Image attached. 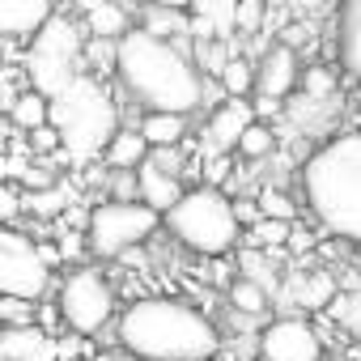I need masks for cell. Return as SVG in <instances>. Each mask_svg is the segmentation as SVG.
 I'll list each match as a JSON object with an SVG mask.
<instances>
[{"instance_id": "6da1fadb", "label": "cell", "mask_w": 361, "mask_h": 361, "mask_svg": "<svg viewBox=\"0 0 361 361\" xmlns=\"http://www.w3.org/2000/svg\"><path fill=\"white\" fill-rule=\"evenodd\" d=\"M115 81L140 111L196 115L204 94V73L192 56V39H157L140 26L119 39Z\"/></svg>"}, {"instance_id": "ba28073f", "label": "cell", "mask_w": 361, "mask_h": 361, "mask_svg": "<svg viewBox=\"0 0 361 361\" xmlns=\"http://www.w3.org/2000/svg\"><path fill=\"white\" fill-rule=\"evenodd\" d=\"M56 314L73 336H98L115 323V285L98 264H77L56 289Z\"/></svg>"}, {"instance_id": "f35d334b", "label": "cell", "mask_w": 361, "mask_h": 361, "mask_svg": "<svg viewBox=\"0 0 361 361\" xmlns=\"http://www.w3.org/2000/svg\"><path fill=\"white\" fill-rule=\"evenodd\" d=\"M22 361H60V340H51V336H47V340H43L35 353H26Z\"/></svg>"}, {"instance_id": "836d02e7", "label": "cell", "mask_w": 361, "mask_h": 361, "mask_svg": "<svg viewBox=\"0 0 361 361\" xmlns=\"http://www.w3.org/2000/svg\"><path fill=\"white\" fill-rule=\"evenodd\" d=\"M331 310H336V319H340L344 327L361 331V289H357V293H344V298H340Z\"/></svg>"}, {"instance_id": "4dcf8cb0", "label": "cell", "mask_w": 361, "mask_h": 361, "mask_svg": "<svg viewBox=\"0 0 361 361\" xmlns=\"http://www.w3.org/2000/svg\"><path fill=\"white\" fill-rule=\"evenodd\" d=\"M298 90L310 94V98H336L340 94V73L327 68V64H310V68H302V85Z\"/></svg>"}, {"instance_id": "e575fe53", "label": "cell", "mask_w": 361, "mask_h": 361, "mask_svg": "<svg viewBox=\"0 0 361 361\" xmlns=\"http://www.w3.org/2000/svg\"><path fill=\"white\" fill-rule=\"evenodd\" d=\"M30 306L35 302H22V298H5V293H0V323H30Z\"/></svg>"}, {"instance_id": "4316f807", "label": "cell", "mask_w": 361, "mask_h": 361, "mask_svg": "<svg viewBox=\"0 0 361 361\" xmlns=\"http://www.w3.org/2000/svg\"><path fill=\"white\" fill-rule=\"evenodd\" d=\"M192 13L200 22H209L217 39H230L234 35V18H238V0H192Z\"/></svg>"}, {"instance_id": "ffe728a7", "label": "cell", "mask_w": 361, "mask_h": 361, "mask_svg": "<svg viewBox=\"0 0 361 361\" xmlns=\"http://www.w3.org/2000/svg\"><path fill=\"white\" fill-rule=\"evenodd\" d=\"M136 26L149 30V35H157V39H192V13H183V9H161V5H149V0H140Z\"/></svg>"}, {"instance_id": "ac0fdd59", "label": "cell", "mask_w": 361, "mask_h": 361, "mask_svg": "<svg viewBox=\"0 0 361 361\" xmlns=\"http://www.w3.org/2000/svg\"><path fill=\"white\" fill-rule=\"evenodd\" d=\"M188 119L192 115H183V111H140L136 128L145 132L149 149L153 145H188V132H192Z\"/></svg>"}, {"instance_id": "8fae6325", "label": "cell", "mask_w": 361, "mask_h": 361, "mask_svg": "<svg viewBox=\"0 0 361 361\" xmlns=\"http://www.w3.org/2000/svg\"><path fill=\"white\" fill-rule=\"evenodd\" d=\"M251 119H255V106L247 98H226L221 106L209 111L200 128V153H234Z\"/></svg>"}, {"instance_id": "30bf717a", "label": "cell", "mask_w": 361, "mask_h": 361, "mask_svg": "<svg viewBox=\"0 0 361 361\" xmlns=\"http://www.w3.org/2000/svg\"><path fill=\"white\" fill-rule=\"evenodd\" d=\"M259 361H323V336L302 314H281L259 331Z\"/></svg>"}, {"instance_id": "7402d4cb", "label": "cell", "mask_w": 361, "mask_h": 361, "mask_svg": "<svg viewBox=\"0 0 361 361\" xmlns=\"http://www.w3.org/2000/svg\"><path fill=\"white\" fill-rule=\"evenodd\" d=\"M9 123H13V132H35V128L51 123V98L30 85V90L9 106Z\"/></svg>"}, {"instance_id": "3957f363", "label": "cell", "mask_w": 361, "mask_h": 361, "mask_svg": "<svg viewBox=\"0 0 361 361\" xmlns=\"http://www.w3.org/2000/svg\"><path fill=\"white\" fill-rule=\"evenodd\" d=\"M302 200L340 243L361 251V132H336L302 161Z\"/></svg>"}, {"instance_id": "52a82bcc", "label": "cell", "mask_w": 361, "mask_h": 361, "mask_svg": "<svg viewBox=\"0 0 361 361\" xmlns=\"http://www.w3.org/2000/svg\"><path fill=\"white\" fill-rule=\"evenodd\" d=\"M161 230V213L145 200H98L85 221V243L94 259H128Z\"/></svg>"}, {"instance_id": "277c9868", "label": "cell", "mask_w": 361, "mask_h": 361, "mask_svg": "<svg viewBox=\"0 0 361 361\" xmlns=\"http://www.w3.org/2000/svg\"><path fill=\"white\" fill-rule=\"evenodd\" d=\"M51 123L60 128L64 157L73 166H90L102 161L106 140L119 132V102L94 73H81L64 94L51 98Z\"/></svg>"}, {"instance_id": "7bdbcfd3", "label": "cell", "mask_w": 361, "mask_h": 361, "mask_svg": "<svg viewBox=\"0 0 361 361\" xmlns=\"http://www.w3.org/2000/svg\"><path fill=\"white\" fill-rule=\"evenodd\" d=\"M56 5H73V0H56Z\"/></svg>"}, {"instance_id": "7a4b0ae2", "label": "cell", "mask_w": 361, "mask_h": 361, "mask_svg": "<svg viewBox=\"0 0 361 361\" xmlns=\"http://www.w3.org/2000/svg\"><path fill=\"white\" fill-rule=\"evenodd\" d=\"M115 340L136 361H213L226 353L221 327L188 298H136L115 319Z\"/></svg>"}, {"instance_id": "ab89813d", "label": "cell", "mask_w": 361, "mask_h": 361, "mask_svg": "<svg viewBox=\"0 0 361 361\" xmlns=\"http://www.w3.org/2000/svg\"><path fill=\"white\" fill-rule=\"evenodd\" d=\"M344 115H348V119H353V128L361 132V85L348 94V102H344Z\"/></svg>"}, {"instance_id": "5b68a950", "label": "cell", "mask_w": 361, "mask_h": 361, "mask_svg": "<svg viewBox=\"0 0 361 361\" xmlns=\"http://www.w3.org/2000/svg\"><path fill=\"white\" fill-rule=\"evenodd\" d=\"M161 230L200 259H221L234 255L243 243V221L234 213V200L213 188V183H196L178 196L166 213H161Z\"/></svg>"}, {"instance_id": "1f68e13d", "label": "cell", "mask_w": 361, "mask_h": 361, "mask_svg": "<svg viewBox=\"0 0 361 361\" xmlns=\"http://www.w3.org/2000/svg\"><path fill=\"white\" fill-rule=\"evenodd\" d=\"M255 200H259V213H264V217H276V221H293V217H298L293 200H289L281 188H264Z\"/></svg>"}, {"instance_id": "5bb4252c", "label": "cell", "mask_w": 361, "mask_h": 361, "mask_svg": "<svg viewBox=\"0 0 361 361\" xmlns=\"http://www.w3.org/2000/svg\"><path fill=\"white\" fill-rule=\"evenodd\" d=\"M336 56H340V68L361 85V0H340Z\"/></svg>"}, {"instance_id": "d6986e66", "label": "cell", "mask_w": 361, "mask_h": 361, "mask_svg": "<svg viewBox=\"0 0 361 361\" xmlns=\"http://www.w3.org/2000/svg\"><path fill=\"white\" fill-rule=\"evenodd\" d=\"M149 157V140H145V132L132 123V128H123L119 123V132L106 140V149H102V166L106 170H136L140 161Z\"/></svg>"}, {"instance_id": "d4e9b609", "label": "cell", "mask_w": 361, "mask_h": 361, "mask_svg": "<svg viewBox=\"0 0 361 361\" xmlns=\"http://www.w3.org/2000/svg\"><path fill=\"white\" fill-rule=\"evenodd\" d=\"M81 64H85V73H94L98 81H111V77H115V64H119V39H98V35H90V39H85V51H81Z\"/></svg>"}, {"instance_id": "7c38bea8", "label": "cell", "mask_w": 361, "mask_h": 361, "mask_svg": "<svg viewBox=\"0 0 361 361\" xmlns=\"http://www.w3.org/2000/svg\"><path fill=\"white\" fill-rule=\"evenodd\" d=\"M302 85V51L289 43H272L255 68V94H272V98H293Z\"/></svg>"}, {"instance_id": "4fadbf2b", "label": "cell", "mask_w": 361, "mask_h": 361, "mask_svg": "<svg viewBox=\"0 0 361 361\" xmlns=\"http://www.w3.org/2000/svg\"><path fill=\"white\" fill-rule=\"evenodd\" d=\"M56 13V0H0V39H30Z\"/></svg>"}, {"instance_id": "9a60e30c", "label": "cell", "mask_w": 361, "mask_h": 361, "mask_svg": "<svg viewBox=\"0 0 361 361\" xmlns=\"http://www.w3.org/2000/svg\"><path fill=\"white\" fill-rule=\"evenodd\" d=\"M136 188H140V200H145V204H153L157 213H166L178 196L188 192L183 178L170 174V170H161V166H157V161H149V157L136 166Z\"/></svg>"}, {"instance_id": "60d3db41", "label": "cell", "mask_w": 361, "mask_h": 361, "mask_svg": "<svg viewBox=\"0 0 361 361\" xmlns=\"http://www.w3.org/2000/svg\"><path fill=\"white\" fill-rule=\"evenodd\" d=\"M149 5H161V9H183V13H192V0H149Z\"/></svg>"}, {"instance_id": "83f0119b", "label": "cell", "mask_w": 361, "mask_h": 361, "mask_svg": "<svg viewBox=\"0 0 361 361\" xmlns=\"http://www.w3.org/2000/svg\"><path fill=\"white\" fill-rule=\"evenodd\" d=\"M217 77H221V85H226L230 98H251L255 94V64L243 60V56H230Z\"/></svg>"}, {"instance_id": "9c48e42d", "label": "cell", "mask_w": 361, "mask_h": 361, "mask_svg": "<svg viewBox=\"0 0 361 361\" xmlns=\"http://www.w3.org/2000/svg\"><path fill=\"white\" fill-rule=\"evenodd\" d=\"M0 293L22 302H43L51 293V259L35 238L9 230V221H0Z\"/></svg>"}, {"instance_id": "e0dca14e", "label": "cell", "mask_w": 361, "mask_h": 361, "mask_svg": "<svg viewBox=\"0 0 361 361\" xmlns=\"http://www.w3.org/2000/svg\"><path fill=\"white\" fill-rule=\"evenodd\" d=\"M281 293L293 298V302L306 306V310H323V306L336 298V281H331L327 268H314V272H298V276H289V281L281 285Z\"/></svg>"}, {"instance_id": "603a6c76", "label": "cell", "mask_w": 361, "mask_h": 361, "mask_svg": "<svg viewBox=\"0 0 361 361\" xmlns=\"http://www.w3.org/2000/svg\"><path fill=\"white\" fill-rule=\"evenodd\" d=\"M276 145H281V136H276V128H272L268 119H251L234 153H238V157H247V161H268V157L276 153Z\"/></svg>"}, {"instance_id": "cb8c5ba5", "label": "cell", "mask_w": 361, "mask_h": 361, "mask_svg": "<svg viewBox=\"0 0 361 361\" xmlns=\"http://www.w3.org/2000/svg\"><path fill=\"white\" fill-rule=\"evenodd\" d=\"M230 306H234L243 319H264V314H268V306H272V293H268L259 281L238 276V281L230 285Z\"/></svg>"}, {"instance_id": "8d00e7d4", "label": "cell", "mask_w": 361, "mask_h": 361, "mask_svg": "<svg viewBox=\"0 0 361 361\" xmlns=\"http://www.w3.org/2000/svg\"><path fill=\"white\" fill-rule=\"evenodd\" d=\"M251 106H255V119H268V123L285 115V98H272V94H255Z\"/></svg>"}, {"instance_id": "44dd1931", "label": "cell", "mask_w": 361, "mask_h": 361, "mask_svg": "<svg viewBox=\"0 0 361 361\" xmlns=\"http://www.w3.org/2000/svg\"><path fill=\"white\" fill-rule=\"evenodd\" d=\"M73 200H77V196H73L68 183H47V188L22 192V213H35L39 221H56V217H64V209H68Z\"/></svg>"}, {"instance_id": "2e32d148", "label": "cell", "mask_w": 361, "mask_h": 361, "mask_svg": "<svg viewBox=\"0 0 361 361\" xmlns=\"http://www.w3.org/2000/svg\"><path fill=\"white\" fill-rule=\"evenodd\" d=\"M136 9L123 5V0H102L98 9L81 13V26H85V35H98V39H123L136 26Z\"/></svg>"}, {"instance_id": "b9f144b4", "label": "cell", "mask_w": 361, "mask_h": 361, "mask_svg": "<svg viewBox=\"0 0 361 361\" xmlns=\"http://www.w3.org/2000/svg\"><path fill=\"white\" fill-rule=\"evenodd\" d=\"M298 9H323V0H293Z\"/></svg>"}, {"instance_id": "484cf974", "label": "cell", "mask_w": 361, "mask_h": 361, "mask_svg": "<svg viewBox=\"0 0 361 361\" xmlns=\"http://www.w3.org/2000/svg\"><path fill=\"white\" fill-rule=\"evenodd\" d=\"M238 272L243 276H251V281H259L272 298L281 293V281H276V264H272V251H264V247H243L238 251Z\"/></svg>"}, {"instance_id": "74e56055", "label": "cell", "mask_w": 361, "mask_h": 361, "mask_svg": "<svg viewBox=\"0 0 361 361\" xmlns=\"http://www.w3.org/2000/svg\"><path fill=\"white\" fill-rule=\"evenodd\" d=\"M234 213H238L243 230H247V226H255V221L264 217V213H259V200H255V196H238V200H234Z\"/></svg>"}, {"instance_id": "8992f818", "label": "cell", "mask_w": 361, "mask_h": 361, "mask_svg": "<svg viewBox=\"0 0 361 361\" xmlns=\"http://www.w3.org/2000/svg\"><path fill=\"white\" fill-rule=\"evenodd\" d=\"M81 51H85V26L81 18H64V13H51L35 35H30V47H26V73H30V85L43 90L47 98L64 94L81 73Z\"/></svg>"}, {"instance_id": "d590c367", "label": "cell", "mask_w": 361, "mask_h": 361, "mask_svg": "<svg viewBox=\"0 0 361 361\" xmlns=\"http://www.w3.org/2000/svg\"><path fill=\"white\" fill-rule=\"evenodd\" d=\"M18 213H22V192H13L0 178V221H18Z\"/></svg>"}, {"instance_id": "f546056e", "label": "cell", "mask_w": 361, "mask_h": 361, "mask_svg": "<svg viewBox=\"0 0 361 361\" xmlns=\"http://www.w3.org/2000/svg\"><path fill=\"white\" fill-rule=\"evenodd\" d=\"M268 18H272V5H268V0H238L234 35L255 39V35H264V30H268Z\"/></svg>"}, {"instance_id": "f1b7e54d", "label": "cell", "mask_w": 361, "mask_h": 361, "mask_svg": "<svg viewBox=\"0 0 361 361\" xmlns=\"http://www.w3.org/2000/svg\"><path fill=\"white\" fill-rule=\"evenodd\" d=\"M293 234V221H276V217H259L255 226L243 230V243L247 247H264V251H276L281 243H289Z\"/></svg>"}, {"instance_id": "ee69618b", "label": "cell", "mask_w": 361, "mask_h": 361, "mask_svg": "<svg viewBox=\"0 0 361 361\" xmlns=\"http://www.w3.org/2000/svg\"><path fill=\"white\" fill-rule=\"evenodd\" d=\"M323 361H327V357H323Z\"/></svg>"}, {"instance_id": "d6a6232c", "label": "cell", "mask_w": 361, "mask_h": 361, "mask_svg": "<svg viewBox=\"0 0 361 361\" xmlns=\"http://www.w3.org/2000/svg\"><path fill=\"white\" fill-rule=\"evenodd\" d=\"M106 196L111 200H140L136 170H106Z\"/></svg>"}]
</instances>
